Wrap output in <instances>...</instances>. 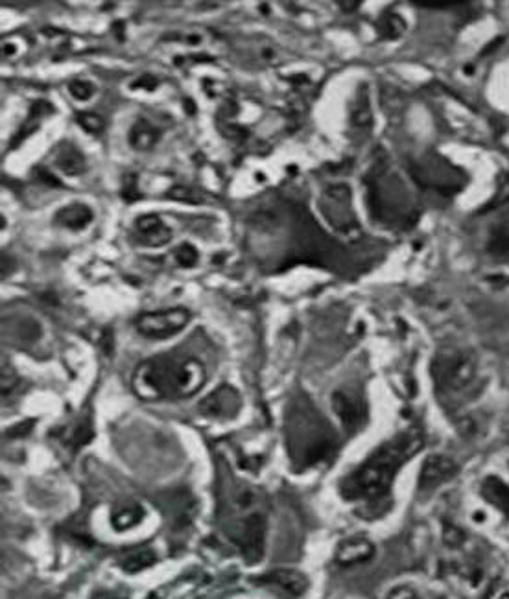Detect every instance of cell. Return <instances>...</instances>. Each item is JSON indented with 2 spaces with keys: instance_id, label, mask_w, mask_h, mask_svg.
<instances>
[{
  "instance_id": "6da1fadb",
  "label": "cell",
  "mask_w": 509,
  "mask_h": 599,
  "mask_svg": "<svg viewBox=\"0 0 509 599\" xmlns=\"http://www.w3.org/2000/svg\"><path fill=\"white\" fill-rule=\"evenodd\" d=\"M423 436L417 430H408L399 433L391 441L384 442L377 448L354 472L347 474L340 481V494L345 502H360L368 505V511H375L380 515L382 511L378 505L389 496V489L393 484L399 468L414 458L423 448Z\"/></svg>"
},
{
  "instance_id": "7a4b0ae2",
  "label": "cell",
  "mask_w": 509,
  "mask_h": 599,
  "mask_svg": "<svg viewBox=\"0 0 509 599\" xmlns=\"http://www.w3.org/2000/svg\"><path fill=\"white\" fill-rule=\"evenodd\" d=\"M205 378V367L196 358L159 356L136 367L133 389L144 400L187 399L203 388Z\"/></svg>"
},
{
  "instance_id": "3957f363",
  "label": "cell",
  "mask_w": 509,
  "mask_h": 599,
  "mask_svg": "<svg viewBox=\"0 0 509 599\" xmlns=\"http://www.w3.org/2000/svg\"><path fill=\"white\" fill-rule=\"evenodd\" d=\"M284 431L290 461L297 470L321 463L336 447V437L308 400L297 402L292 406V410L286 411Z\"/></svg>"
},
{
  "instance_id": "277c9868",
  "label": "cell",
  "mask_w": 509,
  "mask_h": 599,
  "mask_svg": "<svg viewBox=\"0 0 509 599\" xmlns=\"http://www.w3.org/2000/svg\"><path fill=\"white\" fill-rule=\"evenodd\" d=\"M233 544L240 550L246 563H258L264 555V538H266V516L260 511H249L226 527Z\"/></svg>"
},
{
  "instance_id": "5b68a950",
  "label": "cell",
  "mask_w": 509,
  "mask_h": 599,
  "mask_svg": "<svg viewBox=\"0 0 509 599\" xmlns=\"http://www.w3.org/2000/svg\"><path fill=\"white\" fill-rule=\"evenodd\" d=\"M190 312L185 308H170L163 312H150L135 321L136 330L142 336L152 340H166V337L178 334L189 325Z\"/></svg>"
},
{
  "instance_id": "8992f818",
  "label": "cell",
  "mask_w": 509,
  "mask_h": 599,
  "mask_svg": "<svg viewBox=\"0 0 509 599\" xmlns=\"http://www.w3.org/2000/svg\"><path fill=\"white\" fill-rule=\"evenodd\" d=\"M238 410H240V394L237 393V389L229 385H221L201 402V413L212 419H233L237 417Z\"/></svg>"
},
{
  "instance_id": "52a82bcc",
  "label": "cell",
  "mask_w": 509,
  "mask_h": 599,
  "mask_svg": "<svg viewBox=\"0 0 509 599\" xmlns=\"http://www.w3.org/2000/svg\"><path fill=\"white\" fill-rule=\"evenodd\" d=\"M456 472H457V465L452 458L443 456V454L428 456L426 461L423 463V468H421L419 489L421 490L434 489V487L441 485L443 481H446V479H451Z\"/></svg>"
},
{
  "instance_id": "ba28073f",
  "label": "cell",
  "mask_w": 509,
  "mask_h": 599,
  "mask_svg": "<svg viewBox=\"0 0 509 599\" xmlns=\"http://www.w3.org/2000/svg\"><path fill=\"white\" fill-rule=\"evenodd\" d=\"M476 367L474 362L467 354H456V356L448 358V362L443 363L441 367V382L445 388L452 389V391H460V389L467 388L474 378Z\"/></svg>"
},
{
  "instance_id": "9c48e42d",
  "label": "cell",
  "mask_w": 509,
  "mask_h": 599,
  "mask_svg": "<svg viewBox=\"0 0 509 599\" xmlns=\"http://www.w3.org/2000/svg\"><path fill=\"white\" fill-rule=\"evenodd\" d=\"M257 583L266 584V586H277L290 596H303L308 590L310 581L299 570L279 568V570H272V572L257 577Z\"/></svg>"
},
{
  "instance_id": "30bf717a",
  "label": "cell",
  "mask_w": 509,
  "mask_h": 599,
  "mask_svg": "<svg viewBox=\"0 0 509 599\" xmlns=\"http://www.w3.org/2000/svg\"><path fill=\"white\" fill-rule=\"evenodd\" d=\"M375 555V544L363 536H351L341 541L336 548V563L341 566L368 563Z\"/></svg>"
},
{
  "instance_id": "8fae6325",
  "label": "cell",
  "mask_w": 509,
  "mask_h": 599,
  "mask_svg": "<svg viewBox=\"0 0 509 599\" xmlns=\"http://www.w3.org/2000/svg\"><path fill=\"white\" fill-rule=\"evenodd\" d=\"M332 410L340 417V421L347 426V428H357V426L362 424L363 413L362 408L347 397L345 393H338L332 394Z\"/></svg>"
},
{
  "instance_id": "7c38bea8",
  "label": "cell",
  "mask_w": 509,
  "mask_h": 599,
  "mask_svg": "<svg viewBox=\"0 0 509 599\" xmlns=\"http://www.w3.org/2000/svg\"><path fill=\"white\" fill-rule=\"evenodd\" d=\"M136 229L142 232V240L148 243V246H163L170 240V232L169 229L161 223L155 214H148L142 216L136 220Z\"/></svg>"
},
{
  "instance_id": "4fadbf2b",
  "label": "cell",
  "mask_w": 509,
  "mask_h": 599,
  "mask_svg": "<svg viewBox=\"0 0 509 599\" xmlns=\"http://www.w3.org/2000/svg\"><path fill=\"white\" fill-rule=\"evenodd\" d=\"M93 221V212H91L89 207L85 205H70L65 207L61 211L56 214V223L65 229H70V231H78V229H84Z\"/></svg>"
},
{
  "instance_id": "5bb4252c",
  "label": "cell",
  "mask_w": 509,
  "mask_h": 599,
  "mask_svg": "<svg viewBox=\"0 0 509 599\" xmlns=\"http://www.w3.org/2000/svg\"><path fill=\"white\" fill-rule=\"evenodd\" d=\"M482 494L489 504L502 511L506 516H509V485L493 476V478H487L483 481Z\"/></svg>"
},
{
  "instance_id": "9a60e30c",
  "label": "cell",
  "mask_w": 509,
  "mask_h": 599,
  "mask_svg": "<svg viewBox=\"0 0 509 599\" xmlns=\"http://www.w3.org/2000/svg\"><path fill=\"white\" fill-rule=\"evenodd\" d=\"M144 518V511L139 504H124L118 505L115 511H113V516H111V522H113V527L116 531H127L132 527L139 526Z\"/></svg>"
},
{
  "instance_id": "2e32d148",
  "label": "cell",
  "mask_w": 509,
  "mask_h": 599,
  "mask_svg": "<svg viewBox=\"0 0 509 599\" xmlns=\"http://www.w3.org/2000/svg\"><path fill=\"white\" fill-rule=\"evenodd\" d=\"M56 164L59 170H63L67 175H79L85 172V159L84 155L72 146V144H63L58 150Z\"/></svg>"
},
{
  "instance_id": "e0dca14e",
  "label": "cell",
  "mask_w": 509,
  "mask_h": 599,
  "mask_svg": "<svg viewBox=\"0 0 509 599\" xmlns=\"http://www.w3.org/2000/svg\"><path fill=\"white\" fill-rule=\"evenodd\" d=\"M157 563V555L150 548H141V550H133L120 561V568L126 573H139L146 568L153 566Z\"/></svg>"
},
{
  "instance_id": "ac0fdd59",
  "label": "cell",
  "mask_w": 509,
  "mask_h": 599,
  "mask_svg": "<svg viewBox=\"0 0 509 599\" xmlns=\"http://www.w3.org/2000/svg\"><path fill=\"white\" fill-rule=\"evenodd\" d=\"M157 129L144 120L136 122L135 126L132 127V133H130V142H132V146L136 147V150H150V147L157 142Z\"/></svg>"
},
{
  "instance_id": "d6986e66",
  "label": "cell",
  "mask_w": 509,
  "mask_h": 599,
  "mask_svg": "<svg viewBox=\"0 0 509 599\" xmlns=\"http://www.w3.org/2000/svg\"><path fill=\"white\" fill-rule=\"evenodd\" d=\"M443 541L448 548H460L465 542V533L454 524H445L443 527Z\"/></svg>"
},
{
  "instance_id": "ffe728a7",
  "label": "cell",
  "mask_w": 509,
  "mask_h": 599,
  "mask_svg": "<svg viewBox=\"0 0 509 599\" xmlns=\"http://www.w3.org/2000/svg\"><path fill=\"white\" fill-rule=\"evenodd\" d=\"M78 122L79 126L87 129L89 133H100L104 129V120L95 113H79Z\"/></svg>"
},
{
  "instance_id": "44dd1931",
  "label": "cell",
  "mask_w": 509,
  "mask_h": 599,
  "mask_svg": "<svg viewBox=\"0 0 509 599\" xmlns=\"http://www.w3.org/2000/svg\"><path fill=\"white\" fill-rule=\"evenodd\" d=\"M175 258H178V262L181 264L183 268H192V266L196 264V260H198V251H196L194 247L190 246V243H183L181 247H178Z\"/></svg>"
},
{
  "instance_id": "7402d4cb",
  "label": "cell",
  "mask_w": 509,
  "mask_h": 599,
  "mask_svg": "<svg viewBox=\"0 0 509 599\" xmlns=\"http://www.w3.org/2000/svg\"><path fill=\"white\" fill-rule=\"evenodd\" d=\"M402 30H405V22L400 21L397 15H388L382 21V33L386 37H391V39L399 37Z\"/></svg>"
},
{
  "instance_id": "603a6c76",
  "label": "cell",
  "mask_w": 509,
  "mask_h": 599,
  "mask_svg": "<svg viewBox=\"0 0 509 599\" xmlns=\"http://www.w3.org/2000/svg\"><path fill=\"white\" fill-rule=\"evenodd\" d=\"M68 90L70 95L76 98V100H89L93 93H95V87L89 83V81H72L68 85Z\"/></svg>"
},
{
  "instance_id": "cb8c5ba5",
  "label": "cell",
  "mask_w": 509,
  "mask_h": 599,
  "mask_svg": "<svg viewBox=\"0 0 509 599\" xmlns=\"http://www.w3.org/2000/svg\"><path fill=\"white\" fill-rule=\"evenodd\" d=\"M388 599H419L414 589L409 586H397L388 594Z\"/></svg>"
},
{
  "instance_id": "d4e9b609",
  "label": "cell",
  "mask_w": 509,
  "mask_h": 599,
  "mask_svg": "<svg viewBox=\"0 0 509 599\" xmlns=\"http://www.w3.org/2000/svg\"><path fill=\"white\" fill-rule=\"evenodd\" d=\"M457 430H460V433H462L463 437H473L474 433H476V422L473 421V419H462L460 421V424H457Z\"/></svg>"
},
{
  "instance_id": "484cf974",
  "label": "cell",
  "mask_w": 509,
  "mask_h": 599,
  "mask_svg": "<svg viewBox=\"0 0 509 599\" xmlns=\"http://www.w3.org/2000/svg\"><path fill=\"white\" fill-rule=\"evenodd\" d=\"M122 195H124V198H126V200L130 201V203H133V201H136V200H139V198H141V194H139V190H136V186H135V177H133V183L132 184L127 183V179H126V181H124V189H122Z\"/></svg>"
},
{
  "instance_id": "4316f807",
  "label": "cell",
  "mask_w": 509,
  "mask_h": 599,
  "mask_svg": "<svg viewBox=\"0 0 509 599\" xmlns=\"http://www.w3.org/2000/svg\"><path fill=\"white\" fill-rule=\"evenodd\" d=\"M157 79L155 78H152V76H146V78H142V79H139V81H136V85H133V87H146V89H155V87H157Z\"/></svg>"
},
{
  "instance_id": "83f0119b",
  "label": "cell",
  "mask_w": 509,
  "mask_h": 599,
  "mask_svg": "<svg viewBox=\"0 0 509 599\" xmlns=\"http://www.w3.org/2000/svg\"><path fill=\"white\" fill-rule=\"evenodd\" d=\"M39 177H41L42 181H47V183L52 184V186H59V184H61V183H59V181H58V179L54 177V175L48 174L47 170H41V172H39Z\"/></svg>"
},
{
  "instance_id": "f1b7e54d",
  "label": "cell",
  "mask_w": 509,
  "mask_h": 599,
  "mask_svg": "<svg viewBox=\"0 0 509 599\" xmlns=\"http://www.w3.org/2000/svg\"><path fill=\"white\" fill-rule=\"evenodd\" d=\"M340 6H343V8H357V6H360V2H340Z\"/></svg>"
},
{
  "instance_id": "f546056e",
  "label": "cell",
  "mask_w": 509,
  "mask_h": 599,
  "mask_svg": "<svg viewBox=\"0 0 509 599\" xmlns=\"http://www.w3.org/2000/svg\"><path fill=\"white\" fill-rule=\"evenodd\" d=\"M500 599H509V592H504V594L500 596Z\"/></svg>"
},
{
  "instance_id": "4dcf8cb0",
  "label": "cell",
  "mask_w": 509,
  "mask_h": 599,
  "mask_svg": "<svg viewBox=\"0 0 509 599\" xmlns=\"http://www.w3.org/2000/svg\"><path fill=\"white\" fill-rule=\"evenodd\" d=\"M100 599H120V598H116V596H115V598H113V596H109V598H107V596H102Z\"/></svg>"
}]
</instances>
